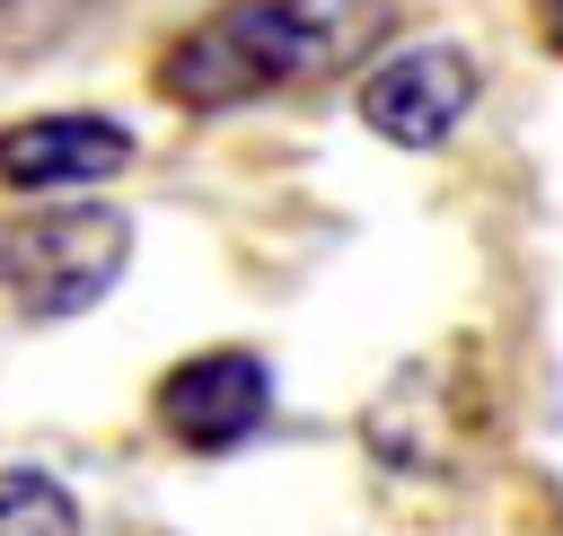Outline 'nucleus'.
<instances>
[{
    "mask_svg": "<svg viewBox=\"0 0 563 536\" xmlns=\"http://www.w3.org/2000/svg\"><path fill=\"white\" fill-rule=\"evenodd\" d=\"M537 35H545V53L563 44V26H554V0H537Z\"/></svg>",
    "mask_w": 563,
    "mask_h": 536,
    "instance_id": "obj_9",
    "label": "nucleus"
},
{
    "mask_svg": "<svg viewBox=\"0 0 563 536\" xmlns=\"http://www.w3.org/2000/svg\"><path fill=\"white\" fill-rule=\"evenodd\" d=\"M70 9L79 0H0V44L9 53H35V44H53L70 26Z\"/></svg>",
    "mask_w": 563,
    "mask_h": 536,
    "instance_id": "obj_8",
    "label": "nucleus"
},
{
    "mask_svg": "<svg viewBox=\"0 0 563 536\" xmlns=\"http://www.w3.org/2000/svg\"><path fill=\"white\" fill-rule=\"evenodd\" d=\"M387 18H396L387 0H220L211 18L167 35L150 79L176 114H229L273 88L352 70L387 35Z\"/></svg>",
    "mask_w": 563,
    "mask_h": 536,
    "instance_id": "obj_1",
    "label": "nucleus"
},
{
    "mask_svg": "<svg viewBox=\"0 0 563 536\" xmlns=\"http://www.w3.org/2000/svg\"><path fill=\"white\" fill-rule=\"evenodd\" d=\"M150 413L176 448L194 457H220L238 439H255L273 422V360L246 351V343H211L194 360H176L158 387H150Z\"/></svg>",
    "mask_w": 563,
    "mask_h": 536,
    "instance_id": "obj_3",
    "label": "nucleus"
},
{
    "mask_svg": "<svg viewBox=\"0 0 563 536\" xmlns=\"http://www.w3.org/2000/svg\"><path fill=\"white\" fill-rule=\"evenodd\" d=\"M132 132L114 114L62 105V114H18L0 123V185L9 193H62V185H106L132 167Z\"/></svg>",
    "mask_w": 563,
    "mask_h": 536,
    "instance_id": "obj_6",
    "label": "nucleus"
},
{
    "mask_svg": "<svg viewBox=\"0 0 563 536\" xmlns=\"http://www.w3.org/2000/svg\"><path fill=\"white\" fill-rule=\"evenodd\" d=\"M352 105L387 149H440L475 105V53L466 44H405L361 79Z\"/></svg>",
    "mask_w": 563,
    "mask_h": 536,
    "instance_id": "obj_4",
    "label": "nucleus"
},
{
    "mask_svg": "<svg viewBox=\"0 0 563 536\" xmlns=\"http://www.w3.org/2000/svg\"><path fill=\"white\" fill-rule=\"evenodd\" d=\"M132 264V211L114 202H26L0 220V299L26 325L88 316Z\"/></svg>",
    "mask_w": 563,
    "mask_h": 536,
    "instance_id": "obj_2",
    "label": "nucleus"
},
{
    "mask_svg": "<svg viewBox=\"0 0 563 536\" xmlns=\"http://www.w3.org/2000/svg\"><path fill=\"white\" fill-rule=\"evenodd\" d=\"M431 431H449V457H457V466H466V448L484 439V395H475V369H466L457 351L413 360V369L369 404V448H378L387 466H405V474H440Z\"/></svg>",
    "mask_w": 563,
    "mask_h": 536,
    "instance_id": "obj_5",
    "label": "nucleus"
},
{
    "mask_svg": "<svg viewBox=\"0 0 563 536\" xmlns=\"http://www.w3.org/2000/svg\"><path fill=\"white\" fill-rule=\"evenodd\" d=\"M0 536H79V492L53 466H0Z\"/></svg>",
    "mask_w": 563,
    "mask_h": 536,
    "instance_id": "obj_7",
    "label": "nucleus"
}]
</instances>
